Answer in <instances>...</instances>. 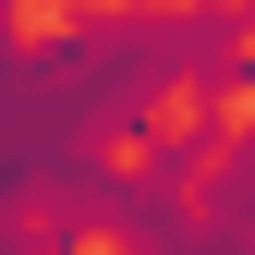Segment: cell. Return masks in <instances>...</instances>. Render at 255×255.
<instances>
[{
	"instance_id": "1",
	"label": "cell",
	"mask_w": 255,
	"mask_h": 255,
	"mask_svg": "<svg viewBox=\"0 0 255 255\" xmlns=\"http://www.w3.org/2000/svg\"><path fill=\"white\" fill-rule=\"evenodd\" d=\"M207 231H231V243L255 255V122L231 134V158L207 170Z\"/></svg>"
}]
</instances>
